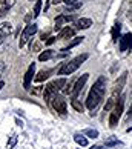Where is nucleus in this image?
Instances as JSON below:
<instances>
[{
  "label": "nucleus",
  "instance_id": "9b49d317",
  "mask_svg": "<svg viewBox=\"0 0 132 149\" xmlns=\"http://www.w3.org/2000/svg\"><path fill=\"white\" fill-rule=\"evenodd\" d=\"M75 34V28H71V26H66V28H63L62 31L58 32L57 36V40H68V38L74 37Z\"/></svg>",
  "mask_w": 132,
  "mask_h": 149
},
{
  "label": "nucleus",
  "instance_id": "c85d7f7f",
  "mask_svg": "<svg viewBox=\"0 0 132 149\" xmlns=\"http://www.w3.org/2000/svg\"><path fill=\"white\" fill-rule=\"evenodd\" d=\"M62 2H65V0H48L49 5H58V3H62Z\"/></svg>",
  "mask_w": 132,
  "mask_h": 149
},
{
  "label": "nucleus",
  "instance_id": "7c9ffc66",
  "mask_svg": "<svg viewBox=\"0 0 132 149\" xmlns=\"http://www.w3.org/2000/svg\"><path fill=\"white\" fill-rule=\"evenodd\" d=\"M128 118H129V120H132V106L129 108V112H128Z\"/></svg>",
  "mask_w": 132,
  "mask_h": 149
},
{
  "label": "nucleus",
  "instance_id": "4468645a",
  "mask_svg": "<svg viewBox=\"0 0 132 149\" xmlns=\"http://www.w3.org/2000/svg\"><path fill=\"white\" fill-rule=\"evenodd\" d=\"M129 45H131V32H129V34H126V36H123L122 38H120V51L124 52L126 49L129 48Z\"/></svg>",
  "mask_w": 132,
  "mask_h": 149
},
{
  "label": "nucleus",
  "instance_id": "ddd939ff",
  "mask_svg": "<svg viewBox=\"0 0 132 149\" xmlns=\"http://www.w3.org/2000/svg\"><path fill=\"white\" fill-rule=\"evenodd\" d=\"M91 26H92V20L86 17H81L75 22V29H89Z\"/></svg>",
  "mask_w": 132,
  "mask_h": 149
},
{
  "label": "nucleus",
  "instance_id": "aec40b11",
  "mask_svg": "<svg viewBox=\"0 0 132 149\" xmlns=\"http://www.w3.org/2000/svg\"><path fill=\"white\" fill-rule=\"evenodd\" d=\"M49 74H51V71H40V72L35 75V81H38V83H40V81L46 80L48 77H49Z\"/></svg>",
  "mask_w": 132,
  "mask_h": 149
},
{
  "label": "nucleus",
  "instance_id": "4be33fe9",
  "mask_svg": "<svg viewBox=\"0 0 132 149\" xmlns=\"http://www.w3.org/2000/svg\"><path fill=\"white\" fill-rule=\"evenodd\" d=\"M8 9H9V6H8L6 0H0V17H3V15L6 14Z\"/></svg>",
  "mask_w": 132,
  "mask_h": 149
},
{
  "label": "nucleus",
  "instance_id": "473e14b6",
  "mask_svg": "<svg viewBox=\"0 0 132 149\" xmlns=\"http://www.w3.org/2000/svg\"><path fill=\"white\" fill-rule=\"evenodd\" d=\"M91 149H101L100 145H94V146H91Z\"/></svg>",
  "mask_w": 132,
  "mask_h": 149
},
{
  "label": "nucleus",
  "instance_id": "6ab92c4d",
  "mask_svg": "<svg viewBox=\"0 0 132 149\" xmlns=\"http://www.w3.org/2000/svg\"><path fill=\"white\" fill-rule=\"evenodd\" d=\"M54 57V51H51V49H48V51H43L40 56H38V60L40 62H46V60L52 58Z\"/></svg>",
  "mask_w": 132,
  "mask_h": 149
},
{
  "label": "nucleus",
  "instance_id": "2eb2a0df",
  "mask_svg": "<svg viewBox=\"0 0 132 149\" xmlns=\"http://www.w3.org/2000/svg\"><path fill=\"white\" fill-rule=\"evenodd\" d=\"M83 38H85V37H75V38H72V40L69 42V45H68V46H65V48L62 49V51H63V52H68L69 49H72L74 46H77V45H80V43L83 42Z\"/></svg>",
  "mask_w": 132,
  "mask_h": 149
},
{
  "label": "nucleus",
  "instance_id": "f704fd0d",
  "mask_svg": "<svg viewBox=\"0 0 132 149\" xmlns=\"http://www.w3.org/2000/svg\"><path fill=\"white\" fill-rule=\"evenodd\" d=\"M3 86H5V83H3V81H0V89H2Z\"/></svg>",
  "mask_w": 132,
  "mask_h": 149
},
{
  "label": "nucleus",
  "instance_id": "72a5a7b5",
  "mask_svg": "<svg viewBox=\"0 0 132 149\" xmlns=\"http://www.w3.org/2000/svg\"><path fill=\"white\" fill-rule=\"evenodd\" d=\"M40 37H42V38H43V40H45V38H46V37H48V34H46V32H43V34H42V36H40Z\"/></svg>",
  "mask_w": 132,
  "mask_h": 149
},
{
  "label": "nucleus",
  "instance_id": "c9c22d12",
  "mask_svg": "<svg viewBox=\"0 0 132 149\" xmlns=\"http://www.w3.org/2000/svg\"><path fill=\"white\" fill-rule=\"evenodd\" d=\"M129 48L132 49V34H131V45H129Z\"/></svg>",
  "mask_w": 132,
  "mask_h": 149
},
{
  "label": "nucleus",
  "instance_id": "423d86ee",
  "mask_svg": "<svg viewBox=\"0 0 132 149\" xmlns=\"http://www.w3.org/2000/svg\"><path fill=\"white\" fill-rule=\"evenodd\" d=\"M51 106L54 108V111H57V114H60L62 117H66L68 108H66V100L62 95H56L51 102Z\"/></svg>",
  "mask_w": 132,
  "mask_h": 149
},
{
  "label": "nucleus",
  "instance_id": "1a4fd4ad",
  "mask_svg": "<svg viewBox=\"0 0 132 149\" xmlns=\"http://www.w3.org/2000/svg\"><path fill=\"white\" fill-rule=\"evenodd\" d=\"M74 19H75L74 14H62V15H58V17L56 19V26H54V29H56V31H62L63 29V25L72 22Z\"/></svg>",
  "mask_w": 132,
  "mask_h": 149
},
{
  "label": "nucleus",
  "instance_id": "a211bd4d",
  "mask_svg": "<svg viewBox=\"0 0 132 149\" xmlns=\"http://www.w3.org/2000/svg\"><path fill=\"white\" fill-rule=\"evenodd\" d=\"M74 140H75L77 145L81 146V148L88 146V139H86V137H83V135H80V134H75V135H74Z\"/></svg>",
  "mask_w": 132,
  "mask_h": 149
},
{
  "label": "nucleus",
  "instance_id": "412c9836",
  "mask_svg": "<svg viewBox=\"0 0 132 149\" xmlns=\"http://www.w3.org/2000/svg\"><path fill=\"white\" fill-rule=\"evenodd\" d=\"M83 135L89 137V139H98V131L97 129H85Z\"/></svg>",
  "mask_w": 132,
  "mask_h": 149
},
{
  "label": "nucleus",
  "instance_id": "f03ea898",
  "mask_svg": "<svg viewBox=\"0 0 132 149\" xmlns=\"http://www.w3.org/2000/svg\"><path fill=\"white\" fill-rule=\"evenodd\" d=\"M88 57H89L88 54H80V56H77L75 58H72V60H69V62L63 63V65L58 68V75H71L74 71H77L81 65L86 62Z\"/></svg>",
  "mask_w": 132,
  "mask_h": 149
},
{
  "label": "nucleus",
  "instance_id": "393cba45",
  "mask_svg": "<svg viewBox=\"0 0 132 149\" xmlns=\"http://www.w3.org/2000/svg\"><path fill=\"white\" fill-rule=\"evenodd\" d=\"M15 143H17V135L13 134V135H11V139H9V141H8V145H6V148L8 149H13L15 146Z\"/></svg>",
  "mask_w": 132,
  "mask_h": 149
},
{
  "label": "nucleus",
  "instance_id": "cd10ccee",
  "mask_svg": "<svg viewBox=\"0 0 132 149\" xmlns=\"http://www.w3.org/2000/svg\"><path fill=\"white\" fill-rule=\"evenodd\" d=\"M56 40H57V37H49V38H48V40H46L45 43H46V45H52V43L56 42Z\"/></svg>",
  "mask_w": 132,
  "mask_h": 149
},
{
  "label": "nucleus",
  "instance_id": "bb28decb",
  "mask_svg": "<svg viewBox=\"0 0 132 149\" xmlns=\"http://www.w3.org/2000/svg\"><path fill=\"white\" fill-rule=\"evenodd\" d=\"M79 8H81V2H79V3H74V5H66V11H77Z\"/></svg>",
  "mask_w": 132,
  "mask_h": 149
},
{
  "label": "nucleus",
  "instance_id": "f257e3e1",
  "mask_svg": "<svg viewBox=\"0 0 132 149\" xmlns=\"http://www.w3.org/2000/svg\"><path fill=\"white\" fill-rule=\"evenodd\" d=\"M104 94H106V77L100 75L97 79V81L92 85L89 94H88L86 98V108L89 111H94V109L100 104V102L103 100Z\"/></svg>",
  "mask_w": 132,
  "mask_h": 149
},
{
  "label": "nucleus",
  "instance_id": "9d476101",
  "mask_svg": "<svg viewBox=\"0 0 132 149\" xmlns=\"http://www.w3.org/2000/svg\"><path fill=\"white\" fill-rule=\"evenodd\" d=\"M34 74H35V65L32 63V65H29V68H28V71H26V74H25V80H23V88L26 91H29L31 81H32V79H34Z\"/></svg>",
  "mask_w": 132,
  "mask_h": 149
},
{
  "label": "nucleus",
  "instance_id": "b1692460",
  "mask_svg": "<svg viewBox=\"0 0 132 149\" xmlns=\"http://www.w3.org/2000/svg\"><path fill=\"white\" fill-rule=\"evenodd\" d=\"M40 11H42V0H37L35 2V6H34V17H38L40 15Z\"/></svg>",
  "mask_w": 132,
  "mask_h": 149
},
{
  "label": "nucleus",
  "instance_id": "0eeeda50",
  "mask_svg": "<svg viewBox=\"0 0 132 149\" xmlns=\"http://www.w3.org/2000/svg\"><path fill=\"white\" fill-rule=\"evenodd\" d=\"M88 79H89V74H83L81 77H79V79L75 80L74 88H72V92H71V98H79L80 92L83 91V88H85V85H86Z\"/></svg>",
  "mask_w": 132,
  "mask_h": 149
},
{
  "label": "nucleus",
  "instance_id": "c756f323",
  "mask_svg": "<svg viewBox=\"0 0 132 149\" xmlns=\"http://www.w3.org/2000/svg\"><path fill=\"white\" fill-rule=\"evenodd\" d=\"M79 2H81V0H65L66 5H74V3H79Z\"/></svg>",
  "mask_w": 132,
  "mask_h": 149
},
{
  "label": "nucleus",
  "instance_id": "6e6552de",
  "mask_svg": "<svg viewBox=\"0 0 132 149\" xmlns=\"http://www.w3.org/2000/svg\"><path fill=\"white\" fill-rule=\"evenodd\" d=\"M126 79H128V72H123L122 75H120V79H118V80H115L114 88H112V97L117 98V95H120V92H122V91H123V88H124Z\"/></svg>",
  "mask_w": 132,
  "mask_h": 149
},
{
  "label": "nucleus",
  "instance_id": "f3484780",
  "mask_svg": "<svg viewBox=\"0 0 132 149\" xmlns=\"http://www.w3.org/2000/svg\"><path fill=\"white\" fill-rule=\"evenodd\" d=\"M71 106H72L77 112H83V111H85L83 103H81V102L79 100V98H72V100H71Z\"/></svg>",
  "mask_w": 132,
  "mask_h": 149
},
{
  "label": "nucleus",
  "instance_id": "5701e85b",
  "mask_svg": "<svg viewBox=\"0 0 132 149\" xmlns=\"http://www.w3.org/2000/svg\"><path fill=\"white\" fill-rule=\"evenodd\" d=\"M115 103H117V98H115V97H111V98H109L108 103H106V106H104V112H106V111H111L112 106H115Z\"/></svg>",
  "mask_w": 132,
  "mask_h": 149
},
{
  "label": "nucleus",
  "instance_id": "20e7f679",
  "mask_svg": "<svg viewBox=\"0 0 132 149\" xmlns=\"http://www.w3.org/2000/svg\"><path fill=\"white\" fill-rule=\"evenodd\" d=\"M123 106H124V97H118V100L115 103L111 115H109V126H111V128H115V126L118 125V120L123 114Z\"/></svg>",
  "mask_w": 132,
  "mask_h": 149
},
{
  "label": "nucleus",
  "instance_id": "a878e982",
  "mask_svg": "<svg viewBox=\"0 0 132 149\" xmlns=\"http://www.w3.org/2000/svg\"><path fill=\"white\" fill-rule=\"evenodd\" d=\"M117 145H122V143L115 139V137H111V139L106 140V146H117Z\"/></svg>",
  "mask_w": 132,
  "mask_h": 149
},
{
  "label": "nucleus",
  "instance_id": "f8f14e48",
  "mask_svg": "<svg viewBox=\"0 0 132 149\" xmlns=\"http://www.w3.org/2000/svg\"><path fill=\"white\" fill-rule=\"evenodd\" d=\"M11 34H13V26H11V23H8V22H5V23L0 25V38H8Z\"/></svg>",
  "mask_w": 132,
  "mask_h": 149
},
{
  "label": "nucleus",
  "instance_id": "39448f33",
  "mask_svg": "<svg viewBox=\"0 0 132 149\" xmlns=\"http://www.w3.org/2000/svg\"><path fill=\"white\" fill-rule=\"evenodd\" d=\"M35 32H37V23H29V25L23 29V32H22L20 40H19V46L23 48V46L26 45V42H28L29 38L35 34Z\"/></svg>",
  "mask_w": 132,
  "mask_h": 149
},
{
  "label": "nucleus",
  "instance_id": "7ed1b4c3",
  "mask_svg": "<svg viewBox=\"0 0 132 149\" xmlns=\"http://www.w3.org/2000/svg\"><path fill=\"white\" fill-rule=\"evenodd\" d=\"M66 79H58V80H52L51 83H48L45 86V91H43V97H45V102L51 104L52 98L57 95L58 91H63V88L66 86Z\"/></svg>",
  "mask_w": 132,
  "mask_h": 149
},
{
  "label": "nucleus",
  "instance_id": "2f4dec72",
  "mask_svg": "<svg viewBox=\"0 0 132 149\" xmlns=\"http://www.w3.org/2000/svg\"><path fill=\"white\" fill-rule=\"evenodd\" d=\"M6 2H8V6L11 8V6H13V5L15 3V0H6Z\"/></svg>",
  "mask_w": 132,
  "mask_h": 149
},
{
  "label": "nucleus",
  "instance_id": "dca6fc26",
  "mask_svg": "<svg viewBox=\"0 0 132 149\" xmlns=\"http://www.w3.org/2000/svg\"><path fill=\"white\" fill-rule=\"evenodd\" d=\"M120 31H122V25L117 22V23L114 25V28H112V42L114 43H117L120 40Z\"/></svg>",
  "mask_w": 132,
  "mask_h": 149
}]
</instances>
